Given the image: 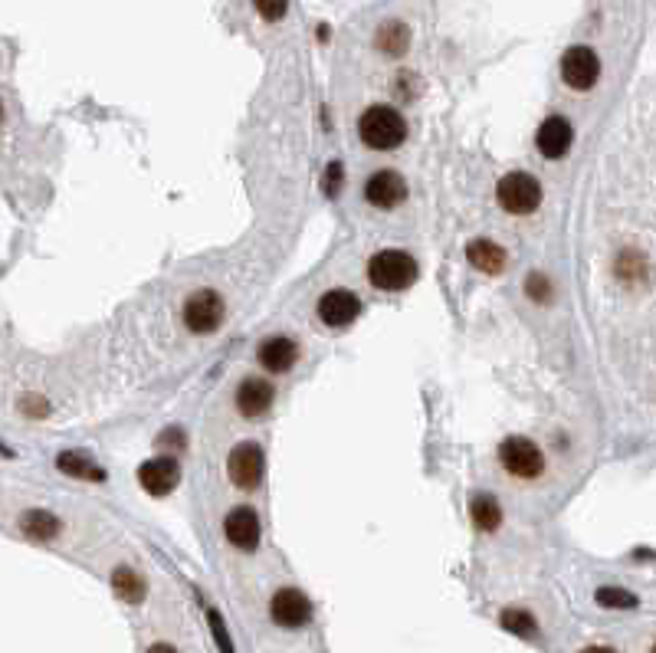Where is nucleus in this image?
Segmentation results:
<instances>
[{
    "instance_id": "obj_24",
    "label": "nucleus",
    "mask_w": 656,
    "mask_h": 653,
    "mask_svg": "<svg viewBox=\"0 0 656 653\" xmlns=\"http://www.w3.org/2000/svg\"><path fill=\"white\" fill-rule=\"evenodd\" d=\"M208 624H210V634H214L217 647H220V653H236L234 650V640H230V634H226L224 617L217 614V611H208Z\"/></svg>"
},
{
    "instance_id": "obj_30",
    "label": "nucleus",
    "mask_w": 656,
    "mask_h": 653,
    "mask_svg": "<svg viewBox=\"0 0 656 653\" xmlns=\"http://www.w3.org/2000/svg\"><path fill=\"white\" fill-rule=\"evenodd\" d=\"M0 115H4V109H0Z\"/></svg>"
},
{
    "instance_id": "obj_9",
    "label": "nucleus",
    "mask_w": 656,
    "mask_h": 653,
    "mask_svg": "<svg viewBox=\"0 0 656 653\" xmlns=\"http://www.w3.org/2000/svg\"><path fill=\"white\" fill-rule=\"evenodd\" d=\"M224 536L226 542L240 548V552H253L260 545V516L250 506H236L226 512L224 519Z\"/></svg>"
},
{
    "instance_id": "obj_26",
    "label": "nucleus",
    "mask_w": 656,
    "mask_h": 653,
    "mask_svg": "<svg viewBox=\"0 0 656 653\" xmlns=\"http://www.w3.org/2000/svg\"><path fill=\"white\" fill-rule=\"evenodd\" d=\"M253 7L260 10V17L266 20H282L289 10V0H253Z\"/></svg>"
},
{
    "instance_id": "obj_13",
    "label": "nucleus",
    "mask_w": 656,
    "mask_h": 653,
    "mask_svg": "<svg viewBox=\"0 0 656 653\" xmlns=\"http://www.w3.org/2000/svg\"><path fill=\"white\" fill-rule=\"evenodd\" d=\"M571 142H575V128H571V122L561 115L545 118L539 128V135H535V145H539V152L545 154V158H565Z\"/></svg>"
},
{
    "instance_id": "obj_11",
    "label": "nucleus",
    "mask_w": 656,
    "mask_h": 653,
    "mask_svg": "<svg viewBox=\"0 0 656 653\" xmlns=\"http://www.w3.org/2000/svg\"><path fill=\"white\" fill-rule=\"evenodd\" d=\"M407 198V184H404V178L397 171H374L365 181V200L368 204H374V207H381V210H391V207H397L401 200Z\"/></svg>"
},
{
    "instance_id": "obj_15",
    "label": "nucleus",
    "mask_w": 656,
    "mask_h": 653,
    "mask_svg": "<svg viewBox=\"0 0 656 653\" xmlns=\"http://www.w3.org/2000/svg\"><path fill=\"white\" fill-rule=\"evenodd\" d=\"M256 358H260V364L266 368V372L282 374V372H289V368L296 364L299 345L292 342V338H286V336L266 338V342L260 345V352H256Z\"/></svg>"
},
{
    "instance_id": "obj_10",
    "label": "nucleus",
    "mask_w": 656,
    "mask_h": 653,
    "mask_svg": "<svg viewBox=\"0 0 656 653\" xmlns=\"http://www.w3.org/2000/svg\"><path fill=\"white\" fill-rule=\"evenodd\" d=\"M361 312V299L351 290H328L319 299V318L328 328H345L351 326Z\"/></svg>"
},
{
    "instance_id": "obj_4",
    "label": "nucleus",
    "mask_w": 656,
    "mask_h": 653,
    "mask_svg": "<svg viewBox=\"0 0 656 653\" xmlns=\"http://www.w3.org/2000/svg\"><path fill=\"white\" fill-rule=\"evenodd\" d=\"M499 460H503V466L513 476H519V480H535V476H541V470H545V456H541V450L535 444H531L529 437H509L503 446H499Z\"/></svg>"
},
{
    "instance_id": "obj_23",
    "label": "nucleus",
    "mask_w": 656,
    "mask_h": 653,
    "mask_svg": "<svg viewBox=\"0 0 656 653\" xmlns=\"http://www.w3.org/2000/svg\"><path fill=\"white\" fill-rule=\"evenodd\" d=\"M597 604H601V608H614V611H630V608H637L640 601H637V594H630L627 588H597Z\"/></svg>"
},
{
    "instance_id": "obj_28",
    "label": "nucleus",
    "mask_w": 656,
    "mask_h": 653,
    "mask_svg": "<svg viewBox=\"0 0 656 653\" xmlns=\"http://www.w3.org/2000/svg\"><path fill=\"white\" fill-rule=\"evenodd\" d=\"M148 653H178V650H174L171 644H154V647H152V650H148Z\"/></svg>"
},
{
    "instance_id": "obj_3",
    "label": "nucleus",
    "mask_w": 656,
    "mask_h": 653,
    "mask_svg": "<svg viewBox=\"0 0 656 653\" xmlns=\"http://www.w3.org/2000/svg\"><path fill=\"white\" fill-rule=\"evenodd\" d=\"M495 200L503 204V210L515 214V217H525L531 210H539L541 204V184L525 171H513L505 174L499 188H495Z\"/></svg>"
},
{
    "instance_id": "obj_16",
    "label": "nucleus",
    "mask_w": 656,
    "mask_h": 653,
    "mask_svg": "<svg viewBox=\"0 0 656 653\" xmlns=\"http://www.w3.org/2000/svg\"><path fill=\"white\" fill-rule=\"evenodd\" d=\"M374 46H378L384 56L397 60V56H404L407 46H411V30H407V23H401V20H384L378 27V33H374Z\"/></svg>"
},
{
    "instance_id": "obj_12",
    "label": "nucleus",
    "mask_w": 656,
    "mask_h": 653,
    "mask_svg": "<svg viewBox=\"0 0 656 653\" xmlns=\"http://www.w3.org/2000/svg\"><path fill=\"white\" fill-rule=\"evenodd\" d=\"M138 480H142V486L152 492V496H168L180 480V466L171 460V456H154V460L142 463Z\"/></svg>"
},
{
    "instance_id": "obj_18",
    "label": "nucleus",
    "mask_w": 656,
    "mask_h": 653,
    "mask_svg": "<svg viewBox=\"0 0 656 653\" xmlns=\"http://www.w3.org/2000/svg\"><path fill=\"white\" fill-rule=\"evenodd\" d=\"M20 529H23V536L36 538V542H50V538L60 536V519L53 512H43V509H30L20 516Z\"/></svg>"
},
{
    "instance_id": "obj_25",
    "label": "nucleus",
    "mask_w": 656,
    "mask_h": 653,
    "mask_svg": "<svg viewBox=\"0 0 656 653\" xmlns=\"http://www.w3.org/2000/svg\"><path fill=\"white\" fill-rule=\"evenodd\" d=\"M525 292H529V299H535V302H549L551 299V282H549V276H541V272L529 276V282H525Z\"/></svg>"
},
{
    "instance_id": "obj_22",
    "label": "nucleus",
    "mask_w": 656,
    "mask_h": 653,
    "mask_svg": "<svg viewBox=\"0 0 656 653\" xmlns=\"http://www.w3.org/2000/svg\"><path fill=\"white\" fill-rule=\"evenodd\" d=\"M499 624L505 627V630H513L515 637H535L539 634V624H535V617L529 614V611L522 608H509L499 614Z\"/></svg>"
},
{
    "instance_id": "obj_20",
    "label": "nucleus",
    "mask_w": 656,
    "mask_h": 653,
    "mask_svg": "<svg viewBox=\"0 0 656 653\" xmlns=\"http://www.w3.org/2000/svg\"><path fill=\"white\" fill-rule=\"evenodd\" d=\"M112 588H115V594L122 601H128V604H138V601L144 598V581L138 572H132V568H115V575H112Z\"/></svg>"
},
{
    "instance_id": "obj_1",
    "label": "nucleus",
    "mask_w": 656,
    "mask_h": 653,
    "mask_svg": "<svg viewBox=\"0 0 656 653\" xmlns=\"http://www.w3.org/2000/svg\"><path fill=\"white\" fill-rule=\"evenodd\" d=\"M358 135L374 152H391L407 138V122L394 106H371L358 118Z\"/></svg>"
},
{
    "instance_id": "obj_14",
    "label": "nucleus",
    "mask_w": 656,
    "mask_h": 653,
    "mask_svg": "<svg viewBox=\"0 0 656 653\" xmlns=\"http://www.w3.org/2000/svg\"><path fill=\"white\" fill-rule=\"evenodd\" d=\"M273 404V384H266L263 378H246L236 388V410L243 418H263Z\"/></svg>"
},
{
    "instance_id": "obj_21",
    "label": "nucleus",
    "mask_w": 656,
    "mask_h": 653,
    "mask_svg": "<svg viewBox=\"0 0 656 653\" xmlns=\"http://www.w3.org/2000/svg\"><path fill=\"white\" fill-rule=\"evenodd\" d=\"M56 466L63 473H69V476H82V480H106V473H102L89 456H82V454H60Z\"/></svg>"
},
{
    "instance_id": "obj_7",
    "label": "nucleus",
    "mask_w": 656,
    "mask_h": 653,
    "mask_svg": "<svg viewBox=\"0 0 656 653\" xmlns=\"http://www.w3.org/2000/svg\"><path fill=\"white\" fill-rule=\"evenodd\" d=\"M263 463H266V456H263L260 444H240L230 450L226 473H230L234 486H240V490H256L263 480Z\"/></svg>"
},
{
    "instance_id": "obj_19",
    "label": "nucleus",
    "mask_w": 656,
    "mask_h": 653,
    "mask_svg": "<svg viewBox=\"0 0 656 653\" xmlns=\"http://www.w3.org/2000/svg\"><path fill=\"white\" fill-rule=\"evenodd\" d=\"M469 519H473V526L479 532H495V529L503 526V509H499V502L493 496L479 492V496L469 500Z\"/></svg>"
},
{
    "instance_id": "obj_17",
    "label": "nucleus",
    "mask_w": 656,
    "mask_h": 653,
    "mask_svg": "<svg viewBox=\"0 0 656 653\" xmlns=\"http://www.w3.org/2000/svg\"><path fill=\"white\" fill-rule=\"evenodd\" d=\"M467 256L479 272H489V276L505 270V250L499 244H493V240H473L467 246Z\"/></svg>"
},
{
    "instance_id": "obj_2",
    "label": "nucleus",
    "mask_w": 656,
    "mask_h": 653,
    "mask_svg": "<svg viewBox=\"0 0 656 653\" xmlns=\"http://www.w3.org/2000/svg\"><path fill=\"white\" fill-rule=\"evenodd\" d=\"M417 260L404 250H381L374 260L368 263V280L371 286H378L384 292H397L414 286L417 280Z\"/></svg>"
},
{
    "instance_id": "obj_8",
    "label": "nucleus",
    "mask_w": 656,
    "mask_h": 653,
    "mask_svg": "<svg viewBox=\"0 0 656 653\" xmlns=\"http://www.w3.org/2000/svg\"><path fill=\"white\" fill-rule=\"evenodd\" d=\"M270 614L279 627L296 630V627H306L312 621V601L299 588H279L270 601Z\"/></svg>"
},
{
    "instance_id": "obj_27",
    "label": "nucleus",
    "mask_w": 656,
    "mask_h": 653,
    "mask_svg": "<svg viewBox=\"0 0 656 653\" xmlns=\"http://www.w3.org/2000/svg\"><path fill=\"white\" fill-rule=\"evenodd\" d=\"M338 178H342V164H328V194H335Z\"/></svg>"
},
{
    "instance_id": "obj_29",
    "label": "nucleus",
    "mask_w": 656,
    "mask_h": 653,
    "mask_svg": "<svg viewBox=\"0 0 656 653\" xmlns=\"http://www.w3.org/2000/svg\"><path fill=\"white\" fill-rule=\"evenodd\" d=\"M581 653H617V650H611V647H587V650H581Z\"/></svg>"
},
{
    "instance_id": "obj_5",
    "label": "nucleus",
    "mask_w": 656,
    "mask_h": 653,
    "mask_svg": "<svg viewBox=\"0 0 656 653\" xmlns=\"http://www.w3.org/2000/svg\"><path fill=\"white\" fill-rule=\"evenodd\" d=\"M184 322H188L190 332L210 336V332L220 328V322H224V299H220L214 290L190 292L188 302H184Z\"/></svg>"
},
{
    "instance_id": "obj_6",
    "label": "nucleus",
    "mask_w": 656,
    "mask_h": 653,
    "mask_svg": "<svg viewBox=\"0 0 656 653\" xmlns=\"http://www.w3.org/2000/svg\"><path fill=\"white\" fill-rule=\"evenodd\" d=\"M561 79L577 92L594 89V82L601 79V60L591 46H571L561 56Z\"/></svg>"
}]
</instances>
